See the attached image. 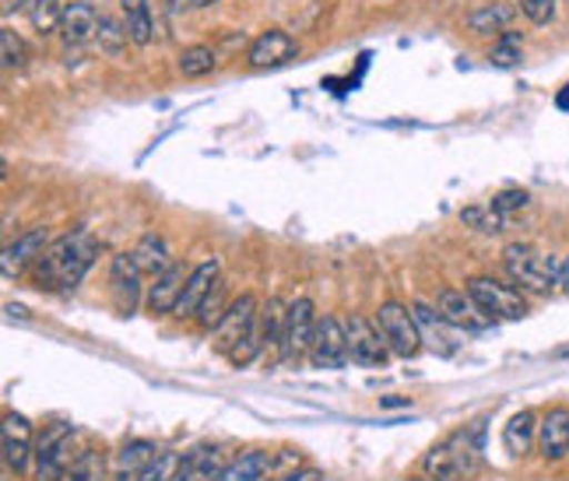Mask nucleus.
Wrapping results in <instances>:
<instances>
[{
	"label": "nucleus",
	"mask_w": 569,
	"mask_h": 481,
	"mask_svg": "<svg viewBox=\"0 0 569 481\" xmlns=\"http://www.w3.org/2000/svg\"><path fill=\"white\" fill-rule=\"evenodd\" d=\"M96 253H99V243L92 232H84V229L63 232L39 253L29 274L42 292H71L81 285L89 268L96 264Z\"/></svg>",
	"instance_id": "f257e3e1"
},
{
	"label": "nucleus",
	"mask_w": 569,
	"mask_h": 481,
	"mask_svg": "<svg viewBox=\"0 0 569 481\" xmlns=\"http://www.w3.org/2000/svg\"><path fill=\"white\" fill-rule=\"evenodd\" d=\"M481 432H486V419L475 429H457L443 443H436L426 453V474L436 481H468L481 468Z\"/></svg>",
	"instance_id": "f03ea898"
},
{
	"label": "nucleus",
	"mask_w": 569,
	"mask_h": 481,
	"mask_svg": "<svg viewBox=\"0 0 569 481\" xmlns=\"http://www.w3.org/2000/svg\"><path fill=\"white\" fill-rule=\"evenodd\" d=\"M502 268L513 278V285L535 295H549L559 292V271H562V257L541 253L528 243H510L502 250Z\"/></svg>",
	"instance_id": "7ed1b4c3"
},
{
	"label": "nucleus",
	"mask_w": 569,
	"mask_h": 481,
	"mask_svg": "<svg viewBox=\"0 0 569 481\" xmlns=\"http://www.w3.org/2000/svg\"><path fill=\"white\" fill-rule=\"evenodd\" d=\"M74 425L71 422H50L36 440V461L32 474L36 481H63V474L74 464Z\"/></svg>",
	"instance_id": "20e7f679"
},
{
	"label": "nucleus",
	"mask_w": 569,
	"mask_h": 481,
	"mask_svg": "<svg viewBox=\"0 0 569 481\" xmlns=\"http://www.w3.org/2000/svg\"><path fill=\"white\" fill-rule=\"evenodd\" d=\"M373 320L380 327V334L387 338L390 352L398 359H415L422 352V331H419V320H415V313H411V305L387 299L377 305Z\"/></svg>",
	"instance_id": "39448f33"
},
{
	"label": "nucleus",
	"mask_w": 569,
	"mask_h": 481,
	"mask_svg": "<svg viewBox=\"0 0 569 481\" xmlns=\"http://www.w3.org/2000/svg\"><path fill=\"white\" fill-rule=\"evenodd\" d=\"M468 292L478 302V310L486 313L489 320H523L528 317V299L520 295L517 285H507V281L496 278H471Z\"/></svg>",
	"instance_id": "423d86ee"
},
{
	"label": "nucleus",
	"mask_w": 569,
	"mask_h": 481,
	"mask_svg": "<svg viewBox=\"0 0 569 481\" xmlns=\"http://www.w3.org/2000/svg\"><path fill=\"white\" fill-rule=\"evenodd\" d=\"M345 334H348V352H352V362L362 369H383L390 362V344L380 334L377 320H366L359 313L345 317Z\"/></svg>",
	"instance_id": "0eeeda50"
},
{
	"label": "nucleus",
	"mask_w": 569,
	"mask_h": 481,
	"mask_svg": "<svg viewBox=\"0 0 569 481\" xmlns=\"http://www.w3.org/2000/svg\"><path fill=\"white\" fill-rule=\"evenodd\" d=\"M317 310L310 299H296L292 305H284V359H302L310 355L313 334H317Z\"/></svg>",
	"instance_id": "6e6552de"
},
{
	"label": "nucleus",
	"mask_w": 569,
	"mask_h": 481,
	"mask_svg": "<svg viewBox=\"0 0 569 481\" xmlns=\"http://www.w3.org/2000/svg\"><path fill=\"white\" fill-rule=\"evenodd\" d=\"M436 310H440V317L453 327V331H468V334H481L489 331V327L496 320H489L486 313L478 310V302L471 299V292L465 289H443L440 295H436Z\"/></svg>",
	"instance_id": "1a4fd4ad"
},
{
	"label": "nucleus",
	"mask_w": 569,
	"mask_h": 481,
	"mask_svg": "<svg viewBox=\"0 0 569 481\" xmlns=\"http://www.w3.org/2000/svg\"><path fill=\"white\" fill-rule=\"evenodd\" d=\"M310 359L320 369H345L348 362H352V352H348V334H345V320H338V317H320L317 320Z\"/></svg>",
	"instance_id": "9d476101"
},
{
	"label": "nucleus",
	"mask_w": 569,
	"mask_h": 481,
	"mask_svg": "<svg viewBox=\"0 0 569 481\" xmlns=\"http://www.w3.org/2000/svg\"><path fill=\"white\" fill-rule=\"evenodd\" d=\"M0 435H4V464L8 471L21 474L26 468H32L36 461V440H32V422L21 411H8L4 425H0Z\"/></svg>",
	"instance_id": "9b49d317"
},
{
	"label": "nucleus",
	"mask_w": 569,
	"mask_h": 481,
	"mask_svg": "<svg viewBox=\"0 0 569 481\" xmlns=\"http://www.w3.org/2000/svg\"><path fill=\"white\" fill-rule=\"evenodd\" d=\"M257 299L253 295H239L236 302H229V310H226V317L218 320V327H214V338H211V344H214V352H222V355H229L232 348L247 338V331L253 327V320H257Z\"/></svg>",
	"instance_id": "f8f14e48"
},
{
	"label": "nucleus",
	"mask_w": 569,
	"mask_h": 481,
	"mask_svg": "<svg viewBox=\"0 0 569 481\" xmlns=\"http://www.w3.org/2000/svg\"><path fill=\"white\" fill-rule=\"evenodd\" d=\"M141 278H144V271L138 268L134 253H113V264H109V292H113V302L120 313L138 310Z\"/></svg>",
	"instance_id": "ddd939ff"
},
{
	"label": "nucleus",
	"mask_w": 569,
	"mask_h": 481,
	"mask_svg": "<svg viewBox=\"0 0 569 481\" xmlns=\"http://www.w3.org/2000/svg\"><path fill=\"white\" fill-rule=\"evenodd\" d=\"M292 57H296V39L284 29H268L250 42L247 68L250 71H271V68H281V63H289Z\"/></svg>",
	"instance_id": "4468645a"
},
{
	"label": "nucleus",
	"mask_w": 569,
	"mask_h": 481,
	"mask_svg": "<svg viewBox=\"0 0 569 481\" xmlns=\"http://www.w3.org/2000/svg\"><path fill=\"white\" fill-rule=\"evenodd\" d=\"M222 281V264L218 260H204V264H197L187 278V289L177 302V313L180 320H197V313H201V302L208 299V292Z\"/></svg>",
	"instance_id": "2eb2a0df"
},
{
	"label": "nucleus",
	"mask_w": 569,
	"mask_h": 481,
	"mask_svg": "<svg viewBox=\"0 0 569 481\" xmlns=\"http://www.w3.org/2000/svg\"><path fill=\"white\" fill-rule=\"evenodd\" d=\"M53 243L50 239V229H32L26 236H18L14 243L4 247V253H0V268H4V278H18L21 271H29L39 253L47 250Z\"/></svg>",
	"instance_id": "dca6fc26"
},
{
	"label": "nucleus",
	"mask_w": 569,
	"mask_h": 481,
	"mask_svg": "<svg viewBox=\"0 0 569 481\" xmlns=\"http://www.w3.org/2000/svg\"><path fill=\"white\" fill-rule=\"evenodd\" d=\"M538 450L545 461H562L569 457V411L552 408L538 419Z\"/></svg>",
	"instance_id": "f3484780"
},
{
	"label": "nucleus",
	"mask_w": 569,
	"mask_h": 481,
	"mask_svg": "<svg viewBox=\"0 0 569 481\" xmlns=\"http://www.w3.org/2000/svg\"><path fill=\"white\" fill-rule=\"evenodd\" d=\"M411 313H415V320H419L422 344H429L436 355L450 359V355L457 352V341L450 338L453 327L440 317V310H436V305H429V302H415V305H411Z\"/></svg>",
	"instance_id": "a211bd4d"
},
{
	"label": "nucleus",
	"mask_w": 569,
	"mask_h": 481,
	"mask_svg": "<svg viewBox=\"0 0 569 481\" xmlns=\"http://www.w3.org/2000/svg\"><path fill=\"white\" fill-rule=\"evenodd\" d=\"M187 278H190V271L183 264L166 268L156 281H151V289H148V310L159 313V317L177 313V302H180V295L187 289Z\"/></svg>",
	"instance_id": "6ab92c4d"
},
{
	"label": "nucleus",
	"mask_w": 569,
	"mask_h": 481,
	"mask_svg": "<svg viewBox=\"0 0 569 481\" xmlns=\"http://www.w3.org/2000/svg\"><path fill=\"white\" fill-rule=\"evenodd\" d=\"M226 468V453L222 447H193L190 453L180 457V468H177V478L172 481H214Z\"/></svg>",
	"instance_id": "aec40b11"
},
{
	"label": "nucleus",
	"mask_w": 569,
	"mask_h": 481,
	"mask_svg": "<svg viewBox=\"0 0 569 481\" xmlns=\"http://www.w3.org/2000/svg\"><path fill=\"white\" fill-rule=\"evenodd\" d=\"M102 14L89 4V0H74V4L63 8V21H60V39L68 47H81V42L96 39Z\"/></svg>",
	"instance_id": "412c9836"
},
{
	"label": "nucleus",
	"mask_w": 569,
	"mask_h": 481,
	"mask_svg": "<svg viewBox=\"0 0 569 481\" xmlns=\"http://www.w3.org/2000/svg\"><path fill=\"white\" fill-rule=\"evenodd\" d=\"M535 443H538V414L517 411L507 422V429H502V447L510 450V457H528Z\"/></svg>",
	"instance_id": "4be33fe9"
},
{
	"label": "nucleus",
	"mask_w": 569,
	"mask_h": 481,
	"mask_svg": "<svg viewBox=\"0 0 569 481\" xmlns=\"http://www.w3.org/2000/svg\"><path fill=\"white\" fill-rule=\"evenodd\" d=\"M271 464H274L271 450H247V453H239L236 461H229L214 481H260L271 471Z\"/></svg>",
	"instance_id": "5701e85b"
},
{
	"label": "nucleus",
	"mask_w": 569,
	"mask_h": 481,
	"mask_svg": "<svg viewBox=\"0 0 569 481\" xmlns=\"http://www.w3.org/2000/svg\"><path fill=\"white\" fill-rule=\"evenodd\" d=\"M120 14L134 47H148V42L156 39V18H151L148 0H120Z\"/></svg>",
	"instance_id": "b1692460"
},
{
	"label": "nucleus",
	"mask_w": 569,
	"mask_h": 481,
	"mask_svg": "<svg viewBox=\"0 0 569 481\" xmlns=\"http://www.w3.org/2000/svg\"><path fill=\"white\" fill-rule=\"evenodd\" d=\"M159 453V447L151 440H130L127 447L117 450V461H113V478L117 481H138V471Z\"/></svg>",
	"instance_id": "393cba45"
},
{
	"label": "nucleus",
	"mask_w": 569,
	"mask_h": 481,
	"mask_svg": "<svg viewBox=\"0 0 569 481\" xmlns=\"http://www.w3.org/2000/svg\"><path fill=\"white\" fill-rule=\"evenodd\" d=\"M134 260H138V268L151 278H159L166 268H172V257H169V243L162 236L156 232H148L141 236V243L134 247Z\"/></svg>",
	"instance_id": "a878e982"
},
{
	"label": "nucleus",
	"mask_w": 569,
	"mask_h": 481,
	"mask_svg": "<svg viewBox=\"0 0 569 481\" xmlns=\"http://www.w3.org/2000/svg\"><path fill=\"white\" fill-rule=\"evenodd\" d=\"M510 21H513V8L510 4H502V0H492V4L486 8H478L471 18H468V29L475 36H502L510 29Z\"/></svg>",
	"instance_id": "bb28decb"
},
{
	"label": "nucleus",
	"mask_w": 569,
	"mask_h": 481,
	"mask_svg": "<svg viewBox=\"0 0 569 481\" xmlns=\"http://www.w3.org/2000/svg\"><path fill=\"white\" fill-rule=\"evenodd\" d=\"M63 8L60 0H29L26 4V14L32 21V29L39 36H60V21H63Z\"/></svg>",
	"instance_id": "cd10ccee"
},
{
	"label": "nucleus",
	"mask_w": 569,
	"mask_h": 481,
	"mask_svg": "<svg viewBox=\"0 0 569 481\" xmlns=\"http://www.w3.org/2000/svg\"><path fill=\"white\" fill-rule=\"evenodd\" d=\"M106 478H109V461L102 450H81L71 471L63 474V481H106Z\"/></svg>",
	"instance_id": "c85d7f7f"
},
{
	"label": "nucleus",
	"mask_w": 569,
	"mask_h": 481,
	"mask_svg": "<svg viewBox=\"0 0 569 481\" xmlns=\"http://www.w3.org/2000/svg\"><path fill=\"white\" fill-rule=\"evenodd\" d=\"M96 42H99V50L106 57H120L127 47H130V32L123 21H117L113 14H102L99 21V32H96Z\"/></svg>",
	"instance_id": "c756f323"
},
{
	"label": "nucleus",
	"mask_w": 569,
	"mask_h": 481,
	"mask_svg": "<svg viewBox=\"0 0 569 481\" xmlns=\"http://www.w3.org/2000/svg\"><path fill=\"white\" fill-rule=\"evenodd\" d=\"M461 222L465 226H471V229H478V232H486V236H499L502 229H507V214H499L492 204H471V208H465L461 211Z\"/></svg>",
	"instance_id": "7c9ffc66"
},
{
	"label": "nucleus",
	"mask_w": 569,
	"mask_h": 481,
	"mask_svg": "<svg viewBox=\"0 0 569 481\" xmlns=\"http://www.w3.org/2000/svg\"><path fill=\"white\" fill-rule=\"evenodd\" d=\"M218 68V53L211 47H187L180 53V74L187 78H208Z\"/></svg>",
	"instance_id": "2f4dec72"
},
{
	"label": "nucleus",
	"mask_w": 569,
	"mask_h": 481,
	"mask_svg": "<svg viewBox=\"0 0 569 481\" xmlns=\"http://www.w3.org/2000/svg\"><path fill=\"white\" fill-rule=\"evenodd\" d=\"M492 68H502V71H513L523 63V50H520V36L517 32H502V39L492 47L489 53Z\"/></svg>",
	"instance_id": "473e14b6"
},
{
	"label": "nucleus",
	"mask_w": 569,
	"mask_h": 481,
	"mask_svg": "<svg viewBox=\"0 0 569 481\" xmlns=\"http://www.w3.org/2000/svg\"><path fill=\"white\" fill-rule=\"evenodd\" d=\"M260 320H264V341L268 348H284V305L278 299L260 305Z\"/></svg>",
	"instance_id": "72a5a7b5"
},
{
	"label": "nucleus",
	"mask_w": 569,
	"mask_h": 481,
	"mask_svg": "<svg viewBox=\"0 0 569 481\" xmlns=\"http://www.w3.org/2000/svg\"><path fill=\"white\" fill-rule=\"evenodd\" d=\"M177 468H180V457L172 450H159L151 461L138 471V481H172L177 478Z\"/></svg>",
	"instance_id": "f704fd0d"
},
{
	"label": "nucleus",
	"mask_w": 569,
	"mask_h": 481,
	"mask_svg": "<svg viewBox=\"0 0 569 481\" xmlns=\"http://www.w3.org/2000/svg\"><path fill=\"white\" fill-rule=\"evenodd\" d=\"M226 310H229V305H226V281H218V285L208 292V299L201 302V313H197V323L208 327V331H214L218 320L226 317Z\"/></svg>",
	"instance_id": "c9c22d12"
},
{
	"label": "nucleus",
	"mask_w": 569,
	"mask_h": 481,
	"mask_svg": "<svg viewBox=\"0 0 569 481\" xmlns=\"http://www.w3.org/2000/svg\"><path fill=\"white\" fill-rule=\"evenodd\" d=\"M0 57H4V68H26L29 63V47H26V39H21L14 29H4L0 32Z\"/></svg>",
	"instance_id": "e433bc0d"
},
{
	"label": "nucleus",
	"mask_w": 569,
	"mask_h": 481,
	"mask_svg": "<svg viewBox=\"0 0 569 481\" xmlns=\"http://www.w3.org/2000/svg\"><path fill=\"white\" fill-rule=\"evenodd\" d=\"M528 204H531V193H528V190H499V193L492 197V208H496L499 214L523 211Z\"/></svg>",
	"instance_id": "4c0bfd02"
},
{
	"label": "nucleus",
	"mask_w": 569,
	"mask_h": 481,
	"mask_svg": "<svg viewBox=\"0 0 569 481\" xmlns=\"http://www.w3.org/2000/svg\"><path fill=\"white\" fill-rule=\"evenodd\" d=\"M520 11L531 26H549L556 18V0H520Z\"/></svg>",
	"instance_id": "58836bf2"
},
{
	"label": "nucleus",
	"mask_w": 569,
	"mask_h": 481,
	"mask_svg": "<svg viewBox=\"0 0 569 481\" xmlns=\"http://www.w3.org/2000/svg\"><path fill=\"white\" fill-rule=\"evenodd\" d=\"M274 481H323V471L320 468H296L289 474H281Z\"/></svg>",
	"instance_id": "ea45409f"
},
{
	"label": "nucleus",
	"mask_w": 569,
	"mask_h": 481,
	"mask_svg": "<svg viewBox=\"0 0 569 481\" xmlns=\"http://www.w3.org/2000/svg\"><path fill=\"white\" fill-rule=\"evenodd\" d=\"M559 292L569 295V253L562 257V271H559Z\"/></svg>",
	"instance_id": "a19ab883"
},
{
	"label": "nucleus",
	"mask_w": 569,
	"mask_h": 481,
	"mask_svg": "<svg viewBox=\"0 0 569 481\" xmlns=\"http://www.w3.org/2000/svg\"><path fill=\"white\" fill-rule=\"evenodd\" d=\"M166 8H169L172 14H180V11L193 8V0H166Z\"/></svg>",
	"instance_id": "79ce46f5"
},
{
	"label": "nucleus",
	"mask_w": 569,
	"mask_h": 481,
	"mask_svg": "<svg viewBox=\"0 0 569 481\" xmlns=\"http://www.w3.org/2000/svg\"><path fill=\"white\" fill-rule=\"evenodd\" d=\"M556 106L562 109V113H569V84H562L559 96H556Z\"/></svg>",
	"instance_id": "37998d69"
},
{
	"label": "nucleus",
	"mask_w": 569,
	"mask_h": 481,
	"mask_svg": "<svg viewBox=\"0 0 569 481\" xmlns=\"http://www.w3.org/2000/svg\"><path fill=\"white\" fill-rule=\"evenodd\" d=\"M380 404H383V408H408L411 401H408V398H383Z\"/></svg>",
	"instance_id": "c03bdc74"
},
{
	"label": "nucleus",
	"mask_w": 569,
	"mask_h": 481,
	"mask_svg": "<svg viewBox=\"0 0 569 481\" xmlns=\"http://www.w3.org/2000/svg\"><path fill=\"white\" fill-rule=\"evenodd\" d=\"M214 0H193V8H211Z\"/></svg>",
	"instance_id": "a18cd8bd"
},
{
	"label": "nucleus",
	"mask_w": 569,
	"mask_h": 481,
	"mask_svg": "<svg viewBox=\"0 0 569 481\" xmlns=\"http://www.w3.org/2000/svg\"><path fill=\"white\" fill-rule=\"evenodd\" d=\"M14 4H21V0H4V8H8V11H11Z\"/></svg>",
	"instance_id": "49530a36"
},
{
	"label": "nucleus",
	"mask_w": 569,
	"mask_h": 481,
	"mask_svg": "<svg viewBox=\"0 0 569 481\" xmlns=\"http://www.w3.org/2000/svg\"><path fill=\"white\" fill-rule=\"evenodd\" d=\"M408 481H436V478H429V474H426V478H408Z\"/></svg>",
	"instance_id": "de8ad7c7"
}]
</instances>
